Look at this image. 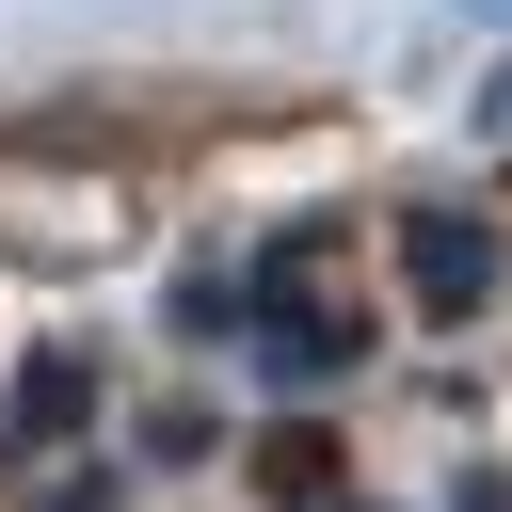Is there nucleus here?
<instances>
[{"label":"nucleus","mask_w":512,"mask_h":512,"mask_svg":"<svg viewBox=\"0 0 512 512\" xmlns=\"http://www.w3.org/2000/svg\"><path fill=\"white\" fill-rule=\"evenodd\" d=\"M400 288H416L432 320H480V304H496V224H480V208H400Z\"/></svg>","instance_id":"f257e3e1"},{"label":"nucleus","mask_w":512,"mask_h":512,"mask_svg":"<svg viewBox=\"0 0 512 512\" xmlns=\"http://www.w3.org/2000/svg\"><path fill=\"white\" fill-rule=\"evenodd\" d=\"M80 416H96V368H80V352H32V368H16V448H64Z\"/></svg>","instance_id":"f03ea898"},{"label":"nucleus","mask_w":512,"mask_h":512,"mask_svg":"<svg viewBox=\"0 0 512 512\" xmlns=\"http://www.w3.org/2000/svg\"><path fill=\"white\" fill-rule=\"evenodd\" d=\"M256 480H272L288 512H336V432H304V416H288V432L256 448Z\"/></svg>","instance_id":"7ed1b4c3"}]
</instances>
